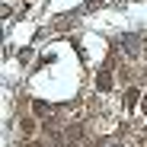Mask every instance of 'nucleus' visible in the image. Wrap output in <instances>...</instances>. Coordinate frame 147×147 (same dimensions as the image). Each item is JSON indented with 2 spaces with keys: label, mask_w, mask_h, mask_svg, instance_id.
I'll use <instances>...</instances> for the list:
<instances>
[{
  "label": "nucleus",
  "mask_w": 147,
  "mask_h": 147,
  "mask_svg": "<svg viewBox=\"0 0 147 147\" xmlns=\"http://www.w3.org/2000/svg\"><path fill=\"white\" fill-rule=\"evenodd\" d=\"M138 96H141V90H138V86H128V93H125V99H121V106L131 112V109H134V102H138Z\"/></svg>",
  "instance_id": "1"
},
{
  "label": "nucleus",
  "mask_w": 147,
  "mask_h": 147,
  "mask_svg": "<svg viewBox=\"0 0 147 147\" xmlns=\"http://www.w3.org/2000/svg\"><path fill=\"white\" fill-rule=\"evenodd\" d=\"M96 86H99L102 93H109L112 90V77H109V74H99V77H96Z\"/></svg>",
  "instance_id": "2"
},
{
  "label": "nucleus",
  "mask_w": 147,
  "mask_h": 147,
  "mask_svg": "<svg viewBox=\"0 0 147 147\" xmlns=\"http://www.w3.org/2000/svg\"><path fill=\"white\" fill-rule=\"evenodd\" d=\"M48 112H51V109H48V102H35V115H38V118H45Z\"/></svg>",
  "instance_id": "3"
},
{
  "label": "nucleus",
  "mask_w": 147,
  "mask_h": 147,
  "mask_svg": "<svg viewBox=\"0 0 147 147\" xmlns=\"http://www.w3.org/2000/svg\"><path fill=\"white\" fill-rule=\"evenodd\" d=\"M141 112H147V99H144V106H141Z\"/></svg>",
  "instance_id": "4"
}]
</instances>
